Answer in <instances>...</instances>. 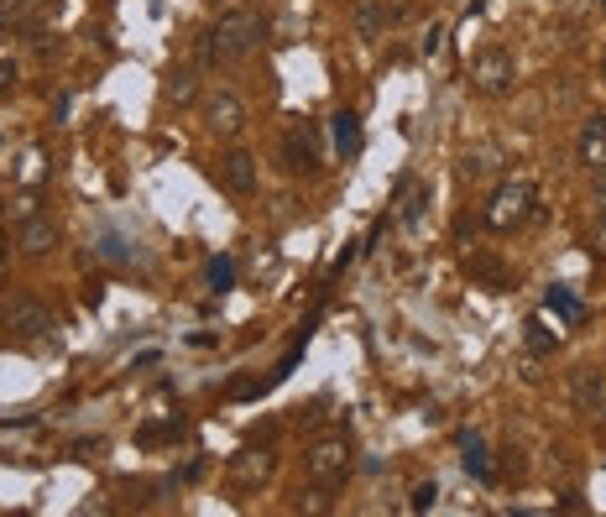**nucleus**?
<instances>
[{
  "label": "nucleus",
  "instance_id": "obj_1",
  "mask_svg": "<svg viewBox=\"0 0 606 517\" xmlns=\"http://www.w3.org/2000/svg\"><path fill=\"white\" fill-rule=\"evenodd\" d=\"M533 204H539V194H533V183H528V178H502V183L492 188V199H486V209H481V220H486V230H497V235H507V230H518V225H528V215H533Z\"/></svg>",
  "mask_w": 606,
  "mask_h": 517
},
{
  "label": "nucleus",
  "instance_id": "obj_2",
  "mask_svg": "<svg viewBox=\"0 0 606 517\" xmlns=\"http://www.w3.org/2000/svg\"><path fill=\"white\" fill-rule=\"evenodd\" d=\"M262 37H267V21L256 16V11H225L215 27H209V42H215L220 58H241V53H251Z\"/></svg>",
  "mask_w": 606,
  "mask_h": 517
},
{
  "label": "nucleus",
  "instance_id": "obj_3",
  "mask_svg": "<svg viewBox=\"0 0 606 517\" xmlns=\"http://www.w3.org/2000/svg\"><path fill=\"white\" fill-rule=\"evenodd\" d=\"M351 465H356V455H351V444H345L340 434L314 439L309 450H303V470H309V481H319V486L345 481V476H351Z\"/></svg>",
  "mask_w": 606,
  "mask_h": 517
},
{
  "label": "nucleus",
  "instance_id": "obj_4",
  "mask_svg": "<svg viewBox=\"0 0 606 517\" xmlns=\"http://www.w3.org/2000/svg\"><path fill=\"white\" fill-rule=\"evenodd\" d=\"M512 79H518V68H512L507 47H481V53L471 58V89L476 94H507Z\"/></svg>",
  "mask_w": 606,
  "mask_h": 517
},
{
  "label": "nucleus",
  "instance_id": "obj_5",
  "mask_svg": "<svg viewBox=\"0 0 606 517\" xmlns=\"http://www.w3.org/2000/svg\"><path fill=\"white\" fill-rule=\"evenodd\" d=\"M204 131L209 136H225V141H236L246 131V100L236 89H215L204 100Z\"/></svg>",
  "mask_w": 606,
  "mask_h": 517
},
{
  "label": "nucleus",
  "instance_id": "obj_6",
  "mask_svg": "<svg viewBox=\"0 0 606 517\" xmlns=\"http://www.w3.org/2000/svg\"><path fill=\"white\" fill-rule=\"evenodd\" d=\"M565 392H570L575 413L606 418V371H596V366H575V371H570V382H565Z\"/></svg>",
  "mask_w": 606,
  "mask_h": 517
},
{
  "label": "nucleus",
  "instance_id": "obj_7",
  "mask_svg": "<svg viewBox=\"0 0 606 517\" xmlns=\"http://www.w3.org/2000/svg\"><path fill=\"white\" fill-rule=\"evenodd\" d=\"M283 157H288V168L293 173H319L324 168V152H319V131L314 126H288L283 131Z\"/></svg>",
  "mask_w": 606,
  "mask_h": 517
},
{
  "label": "nucleus",
  "instance_id": "obj_8",
  "mask_svg": "<svg viewBox=\"0 0 606 517\" xmlns=\"http://www.w3.org/2000/svg\"><path fill=\"white\" fill-rule=\"evenodd\" d=\"M6 324L16 329V335H27V340H48V335H58V319L42 309L37 298H11Z\"/></svg>",
  "mask_w": 606,
  "mask_h": 517
},
{
  "label": "nucleus",
  "instance_id": "obj_9",
  "mask_svg": "<svg viewBox=\"0 0 606 517\" xmlns=\"http://www.w3.org/2000/svg\"><path fill=\"white\" fill-rule=\"evenodd\" d=\"M220 183L230 188V194H256V183H262V168H256V157L246 152V147H230L225 157H220Z\"/></svg>",
  "mask_w": 606,
  "mask_h": 517
},
{
  "label": "nucleus",
  "instance_id": "obj_10",
  "mask_svg": "<svg viewBox=\"0 0 606 517\" xmlns=\"http://www.w3.org/2000/svg\"><path fill=\"white\" fill-rule=\"evenodd\" d=\"M460 178L465 183H492L502 178V147L497 141H476V147L460 152Z\"/></svg>",
  "mask_w": 606,
  "mask_h": 517
},
{
  "label": "nucleus",
  "instance_id": "obj_11",
  "mask_svg": "<svg viewBox=\"0 0 606 517\" xmlns=\"http://www.w3.org/2000/svg\"><path fill=\"white\" fill-rule=\"evenodd\" d=\"M575 157L586 162L591 173H606V115H586L575 131Z\"/></svg>",
  "mask_w": 606,
  "mask_h": 517
},
{
  "label": "nucleus",
  "instance_id": "obj_12",
  "mask_svg": "<svg viewBox=\"0 0 606 517\" xmlns=\"http://www.w3.org/2000/svg\"><path fill=\"white\" fill-rule=\"evenodd\" d=\"M16 246L27 251V256H48L58 246V225L48 215H32V220H21V235H16Z\"/></svg>",
  "mask_w": 606,
  "mask_h": 517
},
{
  "label": "nucleus",
  "instance_id": "obj_13",
  "mask_svg": "<svg viewBox=\"0 0 606 517\" xmlns=\"http://www.w3.org/2000/svg\"><path fill=\"white\" fill-rule=\"evenodd\" d=\"M424 204H429V183H418V178H403L398 188V220L413 230L418 220H424Z\"/></svg>",
  "mask_w": 606,
  "mask_h": 517
},
{
  "label": "nucleus",
  "instance_id": "obj_14",
  "mask_svg": "<svg viewBox=\"0 0 606 517\" xmlns=\"http://www.w3.org/2000/svg\"><path fill=\"white\" fill-rule=\"evenodd\" d=\"M272 465H277V460H272L267 450H241L236 460H230V476H236V481H246V486H251V481H262V476H272Z\"/></svg>",
  "mask_w": 606,
  "mask_h": 517
},
{
  "label": "nucleus",
  "instance_id": "obj_15",
  "mask_svg": "<svg viewBox=\"0 0 606 517\" xmlns=\"http://www.w3.org/2000/svg\"><path fill=\"white\" fill-rule=\"evenodd\" d=\"M162 94H168L173 105H189L194 94H199V74H194V68H173L168 84H162Z\"/></svg>",
  "mask_w": 606,
  "mask_h": 517
},
{
  "label": "nucleus",
  "instance_id": "obj_16",
  "mask_svg": "<svg viewBox=\"0 0 606 517\" xmlns=\"http://www.w3.org/2000/svg\"><path fill=\"white\" fill-rule=\"evenodd\" d=\"M335 147H340L345 157H356V152H361V126H356V115H351V110H340V115H335Z\"/></svg>",
  "mask_w": 606,
  "mask_h": 517
},
{
  "label": "nucleus",
  "instance_id": "obj_17",
  "mask_svg": "<svg viewBox=\"0 0 606 517\" xmlns=\"http://www.w3.org/2000/svg\"><path fill=\"white\" fill-rule=\"evenodd\" d=\"M523 329H528V350H533V356H549V350L559 345V335H554V329H549V324H544L539 314H533V319H528Z\"/></svg>",
  "mask_w": 606,
  "mask_h": 517
},
{
  "label": "nucleus",
  "instance_id": "obj_18",
  "mask_svg": "<svg viewBox=\"0 0 606 517\" xmlns=\"http://www.w3.org/2000/svg\"><path fill=\"white\" fill-rule=\"evenodd\" d=\"M356 32L371 42V37H382V11H377V0H356Z\"/></svg>",
  "mask_w": 606,
  "mask_h": 517
},
{
  "label": "nucleus",
  "instance_id": "obj_19",
  "mask_svg": "<svg viewBox=\"0 0 606 517\" xmlns=\"http://www.w3.org/2000/svg\"><path fill=\"white\" fill-rule=\"evenodd\" d=\"M460 444H465V470H471V476H481V481L492 476V465H486V450H481V439L471 434V439H460Z\"/></svg>",
  "mask_w": 606,
  "mask_h": 517
},
{
  "label": "nucleus",
  "instance_id": "obj_20",
  "mask_svg": "<svg viewBox=\"0 0 606 517\" xmlns=\"http://www.w3.org/2000/svg\"><path fill=\"white\" fill-rule=\"evenodd\" d=\"M230 282H236V267H230V256H215V262H209V288L225 293Z\"/></svg>",
  "mask_w": 606,
  "mask_h": 517
},
{
  "label": "nucleus",
  "instance_id": "obj_21",
  "mask_svg": "<svg viewBox=\"0 0 606 517\" xmlns=\"http://www.w3.org/2000/svg\"><path fill=\"white\" fill-rule=\"evenodd\" d=\"M298 512H330V491H324V486L314 481V486L298 497Z\"/></svg>",
  "mask_w": 606,
  "mask_h": 517
},
{
  "label": "nucleus",
  "instance_id": "obj_22",
  "mask_svg": "<svg viewBox=\"0 0 606 517\" xmlns=\"http://www.w3.org/2000/svg\"><path fill=\"white\" fill-rule=\"evenodd\" d=\"M471 277H486V282H507L502 262H492V256H471Z\"/></svg>",
  "mask_w": 606,
  "mask_h": 517
},
{
  "label": "nucleus",
  "instance_id": "obj_23",
  "mask_svg": "<svg viewBox=\"0 0 606 517\" xmlns=\"http://www.w3.org/2000/svg\"><path fill=\"white\" fill-rule=\"evenodd\" d=\"M434 497H439V486H434V481H424V486H413L408 507H413V512H429V507H434Z\"/></svg>",
  "mask_w": 606,
  "mask_h": 517
},
{
  "label": "nucleus",
  "instance_id": "obj_24",
  "mask_svg": "<svg viewBox=\"0 0 606 517\" xmlns=\"http://www.w3.org/2000/svg\"><path fill=\"white\" fill-rule=\"evenodd\" d=\"M439 47H445V27H429V37H424V42H418V53H424V58H434V53H439Z\"/></svg>",
  "mask_w": 606,
  "mask_h": 517
},
{
  "label": "nucleus",
  "instance_id": "obj_25",
  "mask_svg": "<svg viewBox=\"0 0 606 517\" xmlns=\"http://www.w3.org/2000/svg\"><path fill=\"white\" fill-rule=\"evenodd\" d=\"M37 204H42L37 194H21V199L11 204V215H16V220H32V215H37Z\"/></svg>",
  "mask_w": 606,
  "mask_h": 517
},
{
  "label": "nucleus",
  "instance_id": "obj_26",
  "mask_svg": "<svg viewBox=\"0 0 606 517\" xmlns=\"http://www.w3.org/2000/svg\"><path fill=\"white\" fill-rule=\"evenodd\" d=\"M549 309H559L565 319H575V314H580V303H575L570 293H549Z\"/></svg>",
  "mask_w": 606,
  "mask_h": 517
},
{
  "label": "nucleus",
  "instance_id": "obj_27",
  "mask_svg": "<svg viewBox=\"0 0 606 517\" xmlns=\"http://www.w3.org/2000/svg\"><path fill=\"white\" fill-rule=\"evenodd\" d=\"M591 241H596V251H606V215H601V209H596V235H591Z\"/></svg>",
  "mask_w": 606,
  "mask_h": 517
},
{
  "label": "nucleus",
  "instance_id": "obj_28",
  "mask_svg": "<svg viewBox=\"0 0 606 517\" xmlns=\"http://www.w3.org/2000/svg\"><path fill=\"white\" fill-rule=\"evenodd\" d=\"M596 209L606 215V173H596Z\"/></svg>",
  "mask_w": 606,
  "mask_h": 517
},
{
  "label": "nucleus",
  "instance_id": "obj_29",
  "mask_svg": "<svg viewBox=\"0 0 606 517\" xmlns=\"http://www.w3.org/2000/svg\"><path fill=\"white\" fill-rule=\"evenodd\" d=\"M11 84H16V68H11V63H0V89H11Z\"/></svg>",
  "mask_w": 606,
  "mask_h": 517
},
{
  "label": "nucleus",
  "instance_id": "obj_30",
  "mask_svg": "<svg viewBox=\"0 0 606 517\" xmlns=\"http://www.w3.org/2000/svg\"><path fill=\"white\" fill-rule=\"evenodd\" d=\"M6 262H11V241L0 235V272H6Z\"/></svg>",
  "mask_w": 606,
  "mask_h": 517
},
{
  "label": "nucleus",
  "instance_id": "obj_31",
  "mask_svg": "<svg viewBox=\"0 0 606 517\" xmlns=\"http://www.w3.org/2000/svg\"><path fill=\"white\" fill-rule=\"evenodd\" d=\"M16 6H32L37 11V6H48V0H16Z\"/></svg>",
  "mask_w": 606,
  "mask_h": 517
},
{
  "label": "nucleus",
  "instance_id": "obj_32",
  "mask_svg": "<svg viewBox=\"0 0 606 517\" xmlns=\"http://www.w3.org/2000/svg\"><path fill=\"white\" fill-rule=\"evenodd\" d=\"M601 79H606V53H601Z\"/></svg>",
  "mask_w": 606,
  "mask_h": 517
},
{
  "label": "nucleus",
  "instance_id": "obj_33",
  "mask_svg": "<svg viewBox=\"0 0 606 517\" xmlns=\"http://www.w3.org/2000/svg\"><path fill=\"white\" fill-rule=\"evenodd\" d=\"M591 6H601V11H606V0H591Z\"/></svg>",
  "mask_w": 606,
  "mask_h": 517
}]
</instances>
